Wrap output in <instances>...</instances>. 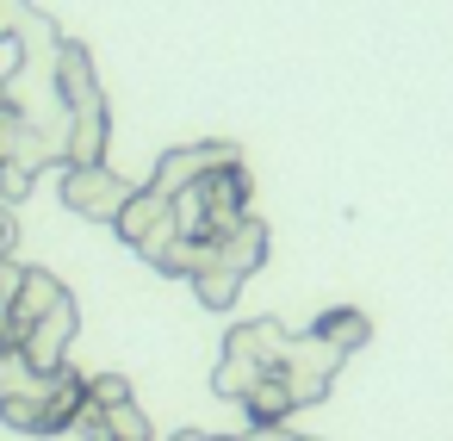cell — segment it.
Returning <instances> with one entry per match:
<instances>
[{
	"label": "cell",
	"mask_w": 453,
	"mask_h": 441,
	"mask_svg": "<svg viewBox=\"0 0 453 441\" xmlns=\"http://www.w3.org/2000/svg\"><path fill=\"white\" fill-rule=\"evenodd\" d=\"M267 373H273V367H255V360H242V354H224V360H218V373H211V391H218V398H230V404H242Z\"/></svg>",
	"instance_id": "obj_13"
},
{
	"label": "cell",
	"mask_w": 453,
	"mask_h": 441,
	"mask_svg": "<svg viewBox=\"0 0 453 441\" xmlns=\"http://www.w3.org/2000/svg\"><path fill=\"white\" fill-rule=\"evenodd\" d=\"M69 342H75V298H63V305H50L13 348L26 354V367L32 373H57L63 367V354H69Z\"/></svg>",
	"instance_id": "obj_5"
},
{
	"label": "cell",
	"mask_w": 453,
	"mask_h": 441,
	"mask_svg": "<svg viewBox=\"0 0 453 441\" xmlns=\"http://www.w3.org/2000/svg\"><path fill=\"white\" fill-rule=\"evenodd\" d=\"M125 199H131V181L119 168H106V162H63V205L75 218L112 224Z\"/></svg>",
	"instance_id": "obj_2"
},
{
	"label": "cell",
	"mask_w": 453,
	"mask_h": 441,
	"mask_svg": "<svg viewBox=\"0 0 453 441\" xmlns=\"http://www.w3.org/2000/svg\"><path fill=\"white\" fill-rule=\"evenodd\" d=\"M348 354L335 348V342H323L317 329L311 336H298V342H286V360H280V379H286V391H292V404L304 410V404H317L323 391H329V379H335V367H342Z\"/></svg>",
	"instance_id": "obj_3"
},
{
	"label": "cell",
	"mask_w": 453,
	"mask_h": 441,
	"mask_svg": "<svg viewBox=\"0 0 453 441\" xmlns=\"http://www.w3.org/2000/svg\"><path fill=\"white\" fill-rule=\"evenodd\" d=\"M236 292H242V274H236V267H224V261H211V267H199V274H193V298H199L205 311H230V305H236Z\"/></svg>",
	"instance_id": "obj_11"
},
{
	"label": "cell",
	"mask_w": 453,
	"mask_h": 441,
	"mask_svg": "<svg viewBox=\"0 0 453 441\" xmlns=\"http://www.w3.org/2000/svg\"><path fill=\"white\" fill-rule=\"evenodd\" d=\"M242 410H249V422H255V429H286V416H292L298 404H292L286 379H280V373H267V379L242 398Z\"/></svg>",
	"instance_id": "obj_9"
},
{
	"label": "cell",
	"mask_w": 453,
	"mask_h": 441,
	"mask_svg": "<svg viewBox=\"0 0 453 441\" xmlns=\"http://www.w3.org/2000/svg\"><path fill=\"white\" fill-rule=\"evenodd\" d=\"M7 249H13V224H7V212H0V261H7Z\"/></svg>",
	"instance_id": "obj_15"
},
{
	"label": "cell",
	"mask_w": 453,
	"mask_h": 441,
	"mask_svg": "<svg viewBox=\"0 0 453 441\" xmlns=\"http://www.w3.org/2000/svg\"><path fill=\"white\" fill-rule=\"evenodd\" d=\"M218 261H224V267H236V274L249 280V274L267 261V224H261L255 212H249L242 224H230V230L218 236Z\"/></svg>",
	"instance_id": "obj_7"
},
{
	"label": "cell",
	"mask_w": 453,
	"mask_h": 441,
	"mask_svg": "<svg viewBox=\"0 0 453 441\" xmlns=\"http://www.w3.org/2000/svg\"><path fill=\"white\" fill-rule=\"evenodd\" d=\"M286 329L273 323V317H261V323H242V329H230V342H224V354H242V360H255V367H273L280 373V360H286Z\"/></svg>",
	"instance_id": "obj_8"
},
{
	"label": "cell",
	"mask_w": 453,
	"mask_h": 441,
	"mask_svg": "<svg viewBox=\"0 0 453 441\" xmlns=\"http://www.w3.org/2000/svg\"><path fill=\"white\" fill-rule=\"evenodd\" d=\"M69 292H63V280L50 274V267H19L13 274V342L50 311V305H63Z\"/></svg>",
	"instance_id": "obj_6"
},
{
	"label": "cell",
	"mask_w": 453,
	"mask_h": 441,
	"mask_svg": "<svg viewBox=\"0 0 453 441\" xmlns=\"http://www.w3.org/2000/svg\"><path fill=\"white\" fill-rule=\"evenodd\" d=\"M317 336H323V342H335L342 354H354V348L372 336V323H366V311H354V305H335V311H323V317H317Z\"/></svg>",
	"instance_id": "obj_12"
},
{
	"label": "cell",
	"mask_w": 453,
	"mask_h": 441,
	"mask_svg": "<svg viewBox=\"0 0 453 441\" xmlns=\"http://www.w3.org/2000/svg\"><path fill=\"white\" fill-rule=\"evenodd\" d=\"M112 230H119L143 261H156V255L180 236V205H174L168 193H156V187H131V199H125L119 218H112Z\"/></svg>",
	"instance_id": "obj_1"
},
{
	"label": "cell",
	"mask_w": 453,
	"mask_h": 441,
	"mask_svg": "<svg viewBox=\"0 0 453 441\" xmlns=\"http://www.w3.org/2000/svg\"><path fill=\"white\" fill-rule=\"evenodd\" d=\"M224 162H236V143H180V150H168L162 162H156V193H168V199H180L193 181H205L211 168H224Z\"/></svg>",
	"instance_id": "obj_4"
},
{
	"label": "cell",
	"mask_w": 453,
	"mask_h": 441,
	"mask_svg": "<svg viewBox=\"0 0 453 441\" xmlns=\"http://www.w3.org/2000/svg\"><path fill=\"white\" fill-rule=\"evenodd\" d=\"M125 398H131V379H125V373H100V379H88V410H81V422L100 416V410H112V404H125Z\"/></svg>",
	"instance_id": "obj_14"
},
{
	"label": "cell",
	"mask_w": 453,
	"mask_h": 441,
	"mask_svg": "<svg viewBox=\"0 0 453 441\" xmlns=\"http://www.w3.org/2000/svg\"><path fill=\"white\" fill-rule=\"evenodd\" d=\"M174 441H230V435H199V429H187V435H174Z\"/></svg>",
	"instance_id": "obj_16"
},
{
	"label": "cell",
	"mask_w": 453,
	"mask_h": 441,
	"mask_svg": "<svg viewBox=\"0 0 453 441\" xmlns=\"http://www.w3.org/2000/svg\"><path fill=\"white\" fill-rule=\"evenodd\" d=\"M88 429H94L100 441H156V429H150V416L137 410V398H125V404H112V410H100V416H88Z\"/></svg>",
	"instance_id": "obj_10"
}]
</instances>
